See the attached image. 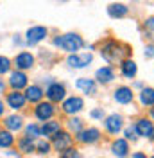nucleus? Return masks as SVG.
I'll return each mask as SVG.
<instances>
[{"instance_id": "f03ea898", "label": "nucleus", "mask_w": 154, "mask_h": 158, "mask_svg": "<svg viewBox=\"0 0 154 158\" xmlns=\"http://www.w3.org/2000/svg\"><path fill=\"white\" fill-rule=\"evenodd\" d=\"M54 45L59 47L61 50H67V52H74V54H75V50L83 49L84 41H83V38H81L79 34L68 32V34H63V36L54 38Z\"/></svg>"}, {"instance_id": "9d476101", "label": "nucleus", "mask_w": 154, "mask_h": 158, "mask_svg": "<svg viewBox=\"0 0 154 158\" xmlns=\"http://www.w3.org/2000/svg\"><path fill=\"white\" fill-rule=\"evenodd\" d=\"M14 65H16V69L18 70H30L34 67V56L30 54V52H20L18 56L14 58Z\"/></svg>"}, {"instance_id": "dca6fc26", "label": "nucleus", "mask_w": 154, "mask_h": 158, "mask_svg": "<svg viewBox=\"0 0 154 158\" xmlns=\"http://www.w3.org/2000/svg\"><path fill=\"white\" fill-rule=\"evenodd\" d=\"M111 151H113V155H115L116 158H125L127 156V151H129L127 140H124V138H116L115 142L111 144Z\"/></svg>"}, {"instance_id": "7ed1b4c3", "label": "nucleus", "mask_w": 154, "mask_h": 158, "mask_svg": "<svg viewBox=\"0 0 154 158\" xmlns=\"http://www.w3.org/2000/svg\"><path fill=\"white\" fill-rule=\"evenodd\" d=\"M45 95L48 97V101H52V102H59V101H63L65 95H67V88H65V85H61V83H50L45 90Z\"/></svg>"}, {"instance_id": "2f4dec72", "label": "nucleus", "mask_w": 154, "mask_h": 158, "mask_svg": "<svg viewBox=\"0 0 154 158\" xmlns=\"http://www.w3.org/2000/svg\"><path fill=\"white\" fill-rule=\"evenodd\" d=\"M0 158H22V155L16 153V151H6V153L0 155Z\"/></svg>"}, {"instance_id": "9b49d317", "label": "nucleus", "mask_w": 154, "mask_h": 158, "mask_svg": "<svg viewBox=\"0 0 154 158\" xmlns=\"http://www.w3.org/2000/svg\"><path fill=\"white\" fill-rule=\"evenodd\" d=\"M9 85L13 90H22V88H27L29 85H27V76L22 72V70H14V72H11L9 76Z\"/></svg>"}, {"instance_id": "4c0bfd02", "label": "nucleus", "mask_w": 154, "mask_h": 158, "mask_svg": "<svg viewBox=\"0 0 154 158\" xmlns=\"http://www.w3.org/2000/svg\"><path fill=\"white\" fill-rule=\"evenodd\" d=\"M4 111H6V106H4V102H2V99H0V117L4 115Z\"/></svg>"}, {"instance_id": "4be33fe9", "label": "nucleus", "mask_w": 154, "mask_h": 158, "mask_svg": "<svg viewBox=\"0 0 154 158\" xmlns=\"http://www.w3.org/2000/svg\"><path fill=\"white\" fill-rule=\"evenodd\" d=\"M59 129H61L59 122H56V120H48V122H45V124L39 128V131H41V135H45V137H52V135L58 133Z\"/></svg>"}, {"instance_id": "cd10ccee", "label": "nucleus", "mask_w": 154, "mask_h": 158, "mask_svg": "<svg viewBox=\"0 0 154 158\" xmlns=\"http://www.w3.org/2000/svg\"><path fill=\"white\" fill-rule=\"evenodd\" d=\"M11 70V59L6 56H0V76L2 74H7Z\"/></svg>"}, {"instance_id": "7c9ffc66", "label": "nucleus", "mask_w": 154, "mask_h": 158, "mask_svg": "<svg viewBox=\"0 0 154 158\" xmlns=\"http://www.w3.org/2000/svg\"><path fill=\"white\" fill-rule=\"evenodd\" d=\"M68 128L72 129L74 133H79V131L83 129V120H81V118H70V120H68Z\"/></svg>"}, {"instance_id": "423d86ee", "label": "nucleus", "mask_w": 154, "mask_h": 158, "mask_svg": "<svg viewBox=\"0 0 154 158\" xmlns=\"http://www.w3.org/2000/svg\"><path fill=\"white\" fill-rule=\"evenodd\" d=\"M93 61V56L91 54H88V52H84V54H72L70 58H68V65L72 67V69H84V67H88L90 63Z\"/></svg>"}, {"instance_id": "39448f33", "label": "nucleus", "mask_w": 154, "mask_h": 158, "mask_svg": "<svg viewBox=\"0 0 154 158\" xmlns=\"http://www.w3.org/2000/svg\"><path fill=\"white\" fill-rule=\"evenodd\" d=\"M54 113H56V108H54L52 102H39L38 106L34 108V115L41 122H47L48 118H52Z\"/></svg>"}, {"instance_id": "20e7f679", "label": "nucleus", "mask_w": 154, "mask_h": 158, "mask_svg": "<svg viewBox=\"0 0 154 158\" xmlns=\"http://www.w3.org/2000/svg\"><path fill=\"white\" fill-rule=\"evenodd\" d=\"M52 146H54L56 151H65V149H68L72 146V137H70V133L59 129L56 135H52Z\"/></svg>"}, {"instance_id": "393cba45", "label": "nucleus", "mask_w": 154, "mask_h": 158, "mask_svg": "<svg viewBox=\"0 0 154 158\" xmlns=\"http://www.w3.org/2000/svg\"><path fill=\"white\" fill-rule=\"evenodd\" d=\"M140 102L144 106H154V88H144L140 94Z\"/></svg>"}, {"instance_id": "b1692460", "label": "nucleus", "mask_w": 154, "mask_h": 158, "mask_svg": "<svg viewBox=\"0 0 154 158\" xmlns=\"http://www.w3.org/2000/svg\"><path fill=\"white\" fill-rule=\"evenodd\" d=\"M18 148L22 153H27V155H30V153H34L36 151V146H34V142L30 140L29 137H23L18 140Z\"/></svg>"}, {"instance_id": "a878e982", "label": "nucleus", "mask_w": 154, "mask_h": 158, "mask_svg": "<svg viewBox=\"0 0 154 158\" xmlns=\"http://www.w3.org/2000/svg\"><path fill=\"white\" fill-rule=\"evenodd\" d=\"M14 144V137L11 131H0V149H9Z\"/></svg>"}, {"instance_id": "4468645a", "label": "nucleus", "mask_w": 154, "mask_h": 158, "mask_svg": "<svg viewBox=\"0 0 154 158\" xmlns=\"http://www.w3.org/2000/svg\"><path fill=\"white\" fill-rule=\"evenodd\" d=\"M135 129H136V135H140V137H152L154 135V124L147 118H140L136 122Z\"/></svg>"}, {"instance_id": "a211bd4d", "label": "nucleus", "mask_w": 154, "mask_h": 158, "mask_svg": "<svg viewBox=\"0 0 154 158\" xmlns=\"http://www.w3.org/2000/svg\"><path fill=\"white\" fill-rule=\"evenodd\" d=\"M75 86L79 90H83L84 94H90V95H93L97 92V85L93 79H88V77H79L75 83Z\"/></svg>"}, {"instance_id": "473e14b6", "label": "nucleus", "mask_w": 154, "mask_h": 158, "mask_svg": "<svg viewBox=\"0 0 154 158\" xmlns=\"http://www.w3.org/2000/svg\"><path fill=\"white\" fill-rule=\"evenodd\" d=\"M125 138H127V140H136V129L135 128H127L125 129Z\"/></svg>"}, {"instance_id": "f8f14e48", "label": "nucleus", "mask_w": 154, "mask_h": 158, "mask_svg": "<svg viewBox=\"0 0 154 158\" xmlns=\"http://www.w3.org/2000/svg\"><path fill=\"white\" fill-rule=\"evenodd\" d=\"M7 106L13 110H22V108H25V95L23 94H20L18 90H13L11 94H7Z\"/></svg>"}, {"instance_id": "ea45409f", "label": "nucleus", "mask_w": 154, "mask_h": 158, "mask_svg": "<svg viewBox=\"0 0 154 158\" xmlns=\"http://www.w3.org/2000/svg\"><path fill=\"white\" fill-rule=\"evenodd\" d=\"M151 117L154 118V108H151Z\"/></svg>"}, {"instance_id": "aec40b11", "label": "nucleus", "mask_w": 154, "mask_h": 158, "mask_svg": "<svg viewBox=\"0 0 154 158\" xmlns=\"http://www.w3.org/2000/svg\"><path fill=\"white\" fill-rule=\"evenodd\" d=\"M6 128L7 131H20V129L23 128V118L20 117V115H9V117L6 118Z\"/></svg>"}, {"instance_id": "f704fd0d", "label": "nucleus", "mask_w": 154, "mask_h": 158, "mask_svg": "<svg viewBox=\"0 0 154 158\" xmlns=\"http://www.w3.org/2000/svg\"><path fill=\"white\" fill-rule=\"evenodd\" d=\"M90 117L91 118H102L104 117V111L100 108H97V110H91V113H90Z\"/></svg>"}, {"instance_id": "1a4fd4ad", "label": "nucleus", "mask_w": 154, "mask_h": 158, "mask_svg": "<svg viewBox=\"0 0 154 158\" xmlns=\"http://www.w3.org/2000/svg\"><path fill=\"white\" fill-rule=\"evenodd\" d=\"M124 120H122V117L120 115H116V113H113V115H109V117L106 118V122H104V128H106L107 133H111V135H118L120 131H122V124Z\"/></svg>"}, {"instance_id": "c756f323", "label": "nucleus", "mask_w": 154, "mask_h": 158, "mask_svg": "<svg viewBox=\"0 0 154 158\" xmlns=\"http://www.w3.org/2000/svg\"><path fill=\"white\" fill-rule=\"evenodd\" d=\"M36 146V151H38L39 155H47L50 153V144L45 142V140H38V144H34Z\"/></svg>"}, {"instance_id": "f3484780", "label": "nucleus", "mask_w": 154, "mask_h": 158, "mask_svg": "<svg viewBox=\"0 0 154 158\" xmlns=\"http://www.w3.org/2000/svg\"><path fill=\"white\" fill-rule=\"evenodd\" d=\"M43 95H45V92L36 85H30L25 90V101H29V102H39L43 99Z\"/></svg>"}, {"instance_id": "5701e85b", "label": "nucleus", "mask_w": 154, "mask_h": 158, "mask_svg": "<svg viewBox=\"0 0 154 158\" xmlns=\"http://www.w3.org/2000/svg\"><path fill=\"white\" fill-rule=\"evenodd\" d=\"M107 13H109V16H113V18H122V16H125V15L129 13V9L125 7L124 4H111V6L107 7Z\"/></svg>"}, {"instance_id": "0eeeda50", "label": "nucleus", "mask_w": 154, "mask_h": 158, "mask_svg": "<svg viewBox=\"0 0 154 158\" xmlns=\"http://www.w3.org/2000/svg\"><path fill=\"white\" fill-rule=\"evenodd\" d=\"M100 138V131L97 128H88V129H81L77 133V140L83 144H95Z\"/></svg>"}, {"instance_id": "c85d7f7f", "label": "nucleus", "mask_w": 154, "mask_h": 158, "mask_svg": "<svg viewBox=\"0 0 154 158\" xmlns=\"http://www.w3.org/2000/svg\"><path fill=\"white\" fill-rule=\"evenodd\" d=\"M59 158H81V153L74 148H68V149H65V151H61Z\"/></svg>"}, {"instance_id": "e433bc0d", "label": "nucleus", "mask_w": 154, "mask_h": 158, "mask_svg": "<svg viewBox=\"0 0 154 158\" xmlns=\"http://www.w3.org/2000/svg\"><path fill=\"white\" fill-rule=\"evenodd\" d=\"M131 158H147V156H145L144 153H140V151H138V153H135V155H133Z\"/></svg>"}, {"instance_id": "f257e3e1", "label": "nucleus", "mask_w": 154, "mask_h": 158, "mask_svg": "<svg viewBox=\"0 0 154 158\" xmlns=\"http://www.w3.org/2000/svg\"><path fill=\"white\" fill-rule=\"evenodd\" d=\"M102 56L106 61L109 63H120V61H124L125 56H129L131 54V49L124 45V43H120V41H115V40H109L106 45L102 47Z\"/></svg>"}, {"instance_id": "412c9836", "label": "nucleus", "mask_w": 154, "mask_h": 158, "mask_svg": "<svg viewBox=\"0 0 154 158\" xmlns=\"http://www.w3.org/2000/svg\"><path fill=\"white\" fill-rule=\"evenodd\" d=\"M122 76L127 79H133L136 76V72H138V69H136V63L135 61H131V59H125V61H122Z\"/></svg>"}, {"instance_id": "6e6552de", "label": "nucleus", "mask_w": 154, "mask_h": 158, "mask_svg": "<svg viewBox=\"0 0 154 158\" xmlns=\"http://www.w3.org/2000/svg\"><path fill=\"white\" fill-rule=\"evenodd\" d=\"M83 108H84V101H83L81 97H68L67 101L63 102V111L68 113V115L79 113Z\"/></svg>"}, {"instance_id": "bb28decb", "label": "nucleus", "mask_w": 154, "mask_h": 158, "mask_svg": "<svg viewBox=\"0 0 154 158\" xmlns=\"http://www.w3.org/2000/svg\"><path fill=\"white\" fill-rule=\"evenodd\" d=\"M25 131H27V137L32 140V138H38L39 135H41V131H39V126L38 124H29L27 128H25Z\"/></svg>"}, {"instance_id": "c9c22d12", "label": "nucleus", "mask_w": 154, "mask_h": 158, "mask_svg": "<svg viewBox=\"0 0 154 158\" xmlns=\"http://www.w3.org/2000/svg\"><path fill=\"white\" fill-rule=\"evenodd\" d=\"M145 56H147V58H151V56H154V47H152V45H149V47L145 49Z\"/></svg>"}, {"instance_id": "58836bf2", "label": "nucleus", "mask_w": 154, "mask_h": 158, "mask_svg": "<svg viewBox=\"0 0 154 158\" xmlns=\"http://www.w3.org/2000/svg\"><path fill=\"white\" fill-rule=\"evenodd\" d=\"M0 90H4V83H2V79H0Z\"/></svg>"}, {"instance_id": "2eb2a0df", "label": "nucleus", "mask_w": 154, "mask_h": 158, "mask_svg": "<svg viewBox=\"0 0 154 158\" xmlns=\"http://www.w3.org/2000/svg\"><path fill=\"white\" fill-rule=\"evenodd\" d=\"M133 90L129 88V86H118L115 90V101L116 102H120V104H127V102H131L133 101Z\"/></svg>"}, {"instance_id": "72a5a7b5", "label": "nucleus", "mask_w": 154, "mask_h": 158, "mask_svg": "<svg viewBox=\"0 0 154 158\" xmlns=\"http://www.w3.org/2000/svg\"><path fill=\"white\" fill-rule=\"evenodd\" d=\"M145 29H147V31H149V32L154 36V16H151V18L145 22Z\"/></svg>"}, {"instance_id": "6ab92c4d", "label": "nucleus", "mask_w": 154, "mask_h": 158, "mask_svg": "<svg viewBox=\"0 0 154 158\" xmlns=\"http://www.w3.org/2000/svg\"><path fill=\"white\" fill-rule=\"evenodd\" d=\"M97 81L99 83H104V85H107V83H111L113 79H115V72H113V69L111 67H102V69L97 70Z\"/></svg>"}, {"instance_id": "a19ab883", "label": "nucleus", "mask_w": 154, "mask_h": 158, "mask_svg": "<svg viewBox=\"0 0 154 158\" xmlns=\"http://www.w3.org/2000/svg\"><path fill=\"white\" fill-rule=\"evenodd\" d=\"M152 158H154V156H152Z\"/></svg>"}, {"instance_id": "ddd939ff", "label": "nucleus", "mask_w": 154, "mask_h": 158, "mask_svg": "<svg viewBox=\"0 0 154 158\" xmlns=\"http://www.w3.org/2000/svg\"><path fill=\"white\" fill-rule=\"evenodd\" d=\"M45 36H47V29H45V27H41V25L30 27V29L27 31V43H29V45H36L41 40H45Z\"/></svg>"}]
</instances>
